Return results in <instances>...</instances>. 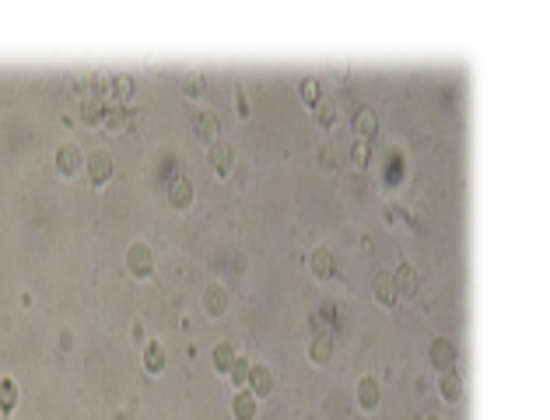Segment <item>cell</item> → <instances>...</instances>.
<instances>
[{
	"mask_svg": "<svg viewBox=\"0 0 550 420\" xmlns=\"http://www.w3.org/2000/svg\"><path fill=\"white\" fill-rule=\"evenodd\" d=\"M109 98H116V105H126V102L133 98V77H130V74H113Z\"/></svg>",
	"mask_w": 550,
	"mask_h": 420,
	"instance_id": "obj_11",
	"label": "cell"
},
{
	"mask_svg": "<svg viewBox=\"0 0 550 420\" xmlns=\"http://www.w3.org/2000/svg\"><path fill=\"white\" fill-rule=\"evenodd\" d=\"M210 168H214L217 179L231 175V168H235V151H231L228 140H214V144H210Z\"/></svg>",
	"mask_w": 550,
	"mask_h": 420,
	"instance_id": "obj_4",
	"label": "cell"
},
{
	"mask_svg": "<svg viewBox=\"0 0 550 420\" xmlns=\"http://www.w3.org/2000/svg\"><path fill=\"white\" fill-rule=\"evenodd\" d=\"M354 123H358V130H361V133H365V137H368V133H372V130H375V119H372V112H361V116H358V119H354Z\"/></svg>",
	"mask_w": 550,
	"mask_h": 420,
	"instance_id": "obj_23",
	"label": "cell"
},
{
	"mask_svg": "<svg viewBox=\"0 0 550 420\" xmlns=\"http://www.w3.org/2000/svg\"><path fill=\"white\" fill-rule=\"evenodd\" d=\"M235 109H238V116L245 119V112H249V109H245V95H242V91H238V98H235Z\"/></svg>",
	"mask_w": 550,
	"mask_h": 420,
	"instance_id": "obj_28",
	"label": "cell"
},
{
	"mask_svg": "<svg viewBox=\"0 0 550 420\" xmlns=\"http://www.w3.org/2000/svg\"><path fill=\"white\" fill-rule=\"evenodd\" d=\"M249 371H252V364H249V357H235V364H231V371H228V378H231V385L235 389H249Z\"/></svg>",
	"mask_w": 550,
	"mask_h": 420,
	"instance_id": "obj_15",
	"label": "cell"
},
{
	"mask_svg": "<svg viewBox=\"0 0 550 420\" xmlns=\"http://www.w3.org/2000/svg\"><path fill=\"white\" fill-rule=\"evenodd\" d=\"M140 361H144V371H147V375H161V371H165V347H161L158 340H147Z\"/></svg>",
	"mask_w": 550,
	"mask_h": 420,
	"instance_id": "obj_8",
	"label": "cell"
},
{
	"mask_svg": "<svg viewBox=\"0 0 550 420\" xmlns=\"http://www.w3.org/2000/svg\"><path fill=\"white\" fill-rule=\"evenodd\" d=\"M203 308H207L210 319H221V315L228 312V291H224L221 284H210V287L203 291Z\"/></svg>",
	"mask_w": 550,
	"mask_h": 420,
	"instance_id": "obj_6",
	"label": "cell"
},
{
	"mask_svg": "<svg viewBox=\"0 0 550 420\" xmlns=\"http://www.w3.org/2000/svg\"><path fill=\"white\" fill-rule=\"evenodd\" d=\"M333 119H337V109H333V105H323V109H319V123L326 126V123H333Z\"/></svg>",
	"mask_w": 550,
	"mask_h": 420,
	"instance_id": "obj_26",
	"label": "cell"
},
{
	"mask_svg": "<svg viewBox=\"0 0 550 420\" xmlns=\"http://www.w3.org/2000/svg\"><path fill=\"white\" fill-rule=\"evenodd\" d=\"M74 91L85 95V98H92V77H74Z\"/></svg>",
	"mask_w": 550,
	"mask_h": 420,
	"instance_id": "obj_25",
	"label": "cell"
},
{
	"mask_svg": "<svg viewBox=\"0 0 550 420\" xmlns=\"http://www.w3.org/2000/svg\"><path fill=\"white\" fill-rule=\"evenodd\" d=\"M53 168H57L60 179H78L81 168H85V158H81V151H78L74 144H64V147L53 154Z\"/></svg>",
	"mask_w": 550,
	"mask_h": 420,
	"instance_id": "obj_3",
	"label": "cell"
},
{
	"mask_svg": "<svg viewBox=\"0 0 550 420\" xmlns=\"http://www.w3.org/2000/svg\"><path fill=\"white\" fill-rule=\"evenodd\" d=\"M249 389H252L256 399L270 396V392H273V371H270L266 364H252V371H249Z\"/></svg>",
	"mask_w": 550,
	"mask_h": 420,
	"instance_id": "obj_7",
	"label": "cell"
},
{
	"mask_svg": "<svg viewBox=\"0 0 550 420\" xmlns=\"http://www.w3.org/2000/svg\"><path fill=\"white\" fill-rule=\"evenodd\" d=\"M196 133H200L203 140H210V144L217 140V130H214V116H210V112H203V116H200V126H196Z\"/></svg>",
	"mask_w": 550,
	"mask_h": 420,
	"instance_id": "obj_19",
	"label": "cell"
},
{
	"mask_svg": "<svg viewBox=\"0 0 550 420\" xmlns=\"http://www.w3.org/2000/svg\"><path fill=\"white\" fill-rule=\"evenodd\" d=\"M442 392H445V399H459V378H456V375H445V378H442Z\"/></svg>",
	"mask_w": 550,
	"mask_h": 420,
	"instance_id": "obj_21",
	"label": "cell"
},
{
	"mask_svg": "<svg viewBox=\"0 0 550 420\" xmlns=\"http://www.w3.org/2000/svg\"><path fill=\"white\" fill-rule=\"evenodd\" d=\"M126 273L137 277V280H147L154 273V253H151L147 242H133L126 249Z\"/></svg>",
	"mask_w": 550,
	"mask_h": 420,
	"instance_id": "obj_1",
	"label": "cell"
},
{
	"mask_svg": "<svg viewBox=\"0 0 550 420\" xmlns=\"http://www.w3.org/2000/svg\"><path fill=\"white\" fill-rule=\"evenodd\" d=\"M235 357H238V350H235L231 343H224V340H221V343L214 347V354H210L214 371H217V375H228V371H231V364H235Z\"/></svg>",
	"mask_w": 550,
	"mask_h": 420,
	"instance_id": "obj_10",
	"label": "cell"
},
{
	"mask_svg": "<svg viewBox=\"0 0 550 420\" xmlns=\"http://www.w3.org/2000/svg\"><path fill=\"white\" fill-rule=\"evenodd\" d=\"M126 123H130L126 105H116V102L109 105V102H106V123H102V126H106V130H123Z\"/></svg>",
	"mask_w": 550,
	"mask_h": 420,
	"instance_id": "obj_14",
	"label": "cell"
},
{
	"mask_svg": "<svg viewBox=\"0 0 550 420\" xmlns=\"http://www.w3.org/2000/svg\"><path fill=\"white\" fill-rule=\"evenodd\" d=\"M431 361H435L438 368H445V364H452V361H456V350H452V343H445V340H438V343L431 347Z\"/></svg>",
	"mask_w": 550,
	"mask_h": 420,
	"instance_id": "obj_17",
	"label": "cell"
},
{
	"mask_svg": "<svg viewBox=\"0 0 550 420\" xmlns=\"http://www.w3.org/2000/svg\"><path fill=\"white\" fill-rule=\"evenodd\" d=\"M130 340H133V343H144V322H140V319L130 326Z\"/></svg>",
	"mask_w": 550,
	"mask_h": 420,
	"instance_id": "obj_27",
	"label": "cell"
},
{
	"mask_svg": "<svg viewBox=\"0 0 550 420\" xmlns=\"http://www.w3.org/2000/svg\"><path fill=\"white\" fill-rule=\"evenodd\" d=\"M312 270H316V277H326V273H330V253H326V249H316V253H312Z\"/></svg>",
	"mask_w": 550,
	"mask_h": 420,
	"instance_id": "obj_20",
	"label": "cell"
},
{
	"mask_svg": "<svg viewBox=\"0 0 550 420\" xmlns=\"http://www.w3.org/2000/svg\"><path fill=\"white\" fill-rule=\"evenodd\" d=\"M15 406H18V385H15V378H0V413L11 417Z\"/></svg>",
	"mask_w": 550,
	"mask_h": 420,
	"instance_id": "obj_12",
	"label": "cell"
},
{
	"mask_svg": "<svg viewBox=\"0 0 550 420\" xmlns=\"http://www.w3.org/2000/svg\"><path fill=\"white\" fill-rule=\"evenodd\" d=\"M326 357H330V343H326V340H316V343H312V361L323 364Z\"/></svg>",
	"mask_w": 550,
	"mask_h": 420,
	"instance_id": "obj_22",
	"label": "cell"
},
{
	"mask_svg": "<svg viewBox=\"0 0 550 420\" xmlns=\"http://www.w3.org/2000/svg\"><path fill=\"white\" fill-rule=\"evenodd\" d=\"M298 95H302V102L316 105V102H319V84L309 77V81H302V84H298Z\"/></svg>",
	"mask_w": 550,
	"mask_h": 420,
	"instance_id": "obj_18",
	"label": "cell"
},
{
	"mask_svg": "<svg viewBox=\"0 0 550 420\" xmlns=\"http://www.w3.org/2000/svg\"><path fill=\"white\" fill-rule=\"evenodd\" d=\"M358 403H361L365 410H375V403H379V385H375L372 378H361V385H358Z\"/></svg>",
	"mask_w": 550,
	"mask_h": 420,
	"instance_id": "obj_16",
	"label": "cell"
},
{
	"mask_svg": "<svg viewBox=\"0 0 550 420\" xmlns=\"http://www.w3.org/2000/svg\"><path fill=\"white\" fill-rule=\"evenodd\" d=\"M168 203L172 210H189L193 207V182L186 175H175L172 186H168Z\"/></svg>",
	"mask_w": 550,
	"mask_h": 420,
	"instance_id": "obj_5",
	"label": "cell"
},
{
	"mask_svg": "<svg viewBox=\"0 0 550 420\" xmlns=\"http://www.w3.org/2000/svg\"><path fill=\"white\" fill-rule=\"evenodd\" d=\"M235 420H256V410H259V399L252 396V389H238L235 396Z\"/></svg>",
	"mask_w": 550,
	"mask_h": 420,
	"instance_id": "obj_9",
	"label": "cell"
},
{
	"mask_svg": "<svg viewBox=\"0 0 550 420\" xmlns=\"http://www.w3.org/2000/svg\"><path fill=\"white\" fill-rule=\"evenodd\" d=\"M428 420H438V417H428Z\"/></svg>",
	"mask_w": 550,
	"mask_h": 420,
	"instance_id": "obj_29",
	"label": "cell"
},
{
	"mask_svg": "<svg viewBox=\"0 0 550 420\" xmlns=\"http://www.w3.org/2000/svg\"><path fill=\"white\" fill-rule=\"evenodd\" d=\"M113 172H116V165H113V158H109V151H92V154L85 158V175H88V182H92L95 189H102V186H109V179H113Z\"/></svg>",
	"mask_w": 550,
	"mask_h": 420,
	"instance_id": "obj_2",
	"label": "cell"
},
{
	"mask_svg": "<svg viewBox=\"0 0 550 420\" xmlns=\"http://www.w3.org/2000/svg\"><path fill=\"white\" fill-rule=\"evenodd\" d=\"M379 301H382V305L393 301V284H389L386 277H379Z\"/></svg>",
	"mask_w": 550,
	"mask_h": 420,
	"instance_id": "obj_24",
	"label": "cell"
},
{
	"mask_svg": "<svg viewBox=\"0 0 550 420\" xmlns=\"http://www.w3.org/2000/svg\"><path fill=\"white\" fill-rule=\"evenodd\" d=\"M81 123H85V126H102V123H106V102L88 98V102L81 105Z\"/></svg>",
	"mask_w": 550,
	"mask_h": 420,
	"instance_id": "obj_13",
	"label": "cell"
}]
</instances>
